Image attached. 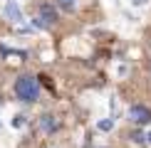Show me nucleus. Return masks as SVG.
I'll return each mask as SVG.
<instances>
[{"instance_id": "0eeeda50", "label": "nucleus", "mask_w": 151, "mask_h": 148, "mask_svg": "<svg viewBox=\"0 0 151 148\" xmlns=\"http://www.w3.org/2000/svg\"><path fill=\"white\" fill-rule=\"evenodd\" d=\"M131 141H134V143H144V141H146V136H144L141 131H134V133H131Z\"/></svg>"}, {"instance_id": "f03ea898", "label": "nucleus", "mask_w": 151, "mask_h": 148, "mask_svg": "<svg viewBox=\"0 0 151 148\" xmlns=\"http://www.w3.org/2000/svg\"><path fill=\"white\" fill-rule=\"evenodd\" d=\"M129 119L134 123H149L151 121V111L146 106H131L129 109Z\"/></svg>"}, {"instance_id": "9d476101", "label": "nucleus", "mask_w": 151, "mask_h": 148, "mask_svg": "<svg viewBox=\"0 0 151 148\" xmlns=\"http://www.w3.org/2000/svg\"><path fill=\"white\" fill-rule=\"evenodd\" d=\"M131 3H134V5H144V3H146V0H131Z\"/></svg>"}, {"instance_id": "39448f33", "label": "nucleus", "mask_w": 151, "mask_h": 148, "mask_svg": "<svg viewBox=\"0 0 151 148\" xmlns=\"http://www.w3.org/2000/svg\"><path fill=\"white\" fill-rule=\"evenodd\" d=\"M5 15H8L12 22H20V20H22V12H20V8H17V5L12 3V0H10L8 5H5Z\"/></svg>"}, {"instance_id": "20e7f679", "label": "nucleus", "mask_w": 151, "mask_h": 148, "mask_svg": "<svg viewBox=\"0 0 151 148\" xmlns=\"http://www.w3.org/2000/svg\"><path fill=\"white\" fill-rule=\"evenodd\" d=\"M40 17H42L47 25H52L55 20H57V12H55V8H52L50 3H42V5H40Z\"/></svg>"}, {"instance_id": "f257e3e1", "label": "nucleus", "mask_w": 151, "mask_h": 148, "mask_svg": "<svg viewBox=\"0 0 151 148\" xmlns=\"http://www.w3.org/2000/svg\"><path fill=\"white\" fill-rule=\"evenodd\" d=\"M15 96L20 101H25V104L37 101V96H40V82H37L32 74H22L15 82Z\"/></svg>"}, {"instance_id": "423d86ee", "label": "nucleus", "mask_w": 151, "mask_h": 148, "mask_svg": "<svg viewBox=\"0 0 151 148\" xmlns=\"http://www.w3.org/2000/svg\"><path fill=\"white\" fill-rule=\"evenodd\" d=\"M111 126H114V121H109V119L99 121V131H111Z\"/></svg>"}, {"instance_id": "1a4fd4ad", "label": "nucleus", "mask_w": 151, "mask_h": 148, "mask_svg": "<svg viewBox=\"0 0 151 148\" xmlns=\"http://www.w3.org/2000/svg\"><path fill=\"white\" fill-rule=\"evenodd\" d=\"M60 5H62L65 10H72V0H60Z\"/></svg>"}, {"instance_id": "6e6552de", "label": "nucleus", "mask_w": 151, "mask_h": 148, "mask_svg": "<svg viewBox=\"0 0 151 148\" xmlns=\"http://www.w3.org/2000/svg\"><path fill=\"white\" fill-rule=\"evenodd\" d=\"M12 126H17V128L25 126V116H15V119H12Z\"/></svg>"}, {"instance_id": "7ed1b4c3", "label": "nucleus", "mask_w": 151, "mask_h": 148, "mask_svg": "<svg viewBox=\"0 0 151 148\" xmlns=\"http://www.w3.org/2000/svg\"><path fill=\"white\" fill-rule=\"evenodd\" d=\"M40 128H42V131H45V133H52V131H57V128H60V121L55 119V116L45 114V116H42V119H40Z\"/></svg>"}, {"instance_id": "9b49d317", "label": "nucleus", "mask_w": 151, "mask_h": 148, "mask_svg": "<svg viewBox=\"0 0 151 148\" xmlns=\"http://www.w3.org/2000/svg\"><path fill=\"white\" fill-rule=\"evenodd\" d=\"M146 141H149V143H151V133H149V136H146Z\"/></svg>"}]
</instances>
